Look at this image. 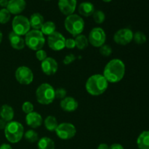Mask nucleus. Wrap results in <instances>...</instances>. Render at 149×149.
I'll use <instances>...</instances> for the list:
<instances>
[{
	"instance_id": "obj_1",
	"label": "nucleus",
	"mask_w": 149,
	"mask_h": 149,
	"mask_svg": "<svg viewBox=\"0 0 149 149\" xmlns=\"http://www.w3.org/2000/svg\"><path fill=\"white\" fill-rule=\"evenodd\" d=\"M126 67L123 61L120 59L111 60L105 66L103 77L109 83H118L124 78Z\"/></svg>"
},
{
	"instance_id": "obj_2",
	"label": "nucleus",
	"mask_w": 149,
	"mask_h": 149,
	"mask_svg": "<svg viewBox=\"0 0 149 149\" xmlns=\"http://www.w3.org/2000/svg\"><path fill=\"white\" fill-rule=\"evenodd\" d=\"M109 82L102 74H94L86 81L85 88L87 93L93 96H98L106 91Z\"/></svg>"
},
{
	"instance_id": "obj_3",
	"label": "nucleus",
	"mask_w": 149,
	"mask_h": 149,
	"mask_svg": "<svg viewBox=\"0 0 149 149\" xmlns=\"http://www.w3.org/2000/svg\"><path fill=\"white\" fill-rule=\"evenodd\" d=\"M24 135V127L21 123L16 121L7 122L4 128V135L11 143H17L21 141Z\"/></svg>"
},
{
	"instance_id": "obj_4",
	"label": "nucleus",
	"mask_w": 149,
	"mask_h": 149,
	"mask_svg": "<svg viewBox=\"0 0 149 149\" xmlns=\"http://www.w3.org/2000/svg\"><path fill=\"white\" fill-rule=\"evenodd\" d=\"M65 29L73 36L81 34L84 29L85 23L82 17L77 14H71L68 15L64 21Z\"/></svg>"
},
{
	"instance_id": "obj_5",
	"label": "nucleus",
	"mask_w": 149,
	"mask_h": 149,
	"mask_svg": "<svg viewBox=\"0 0 149 149\" xmlns=\"http://www.w3.org/2000/svg\"><path fill=\"white\" fill-rule=\"evenodd\" d=\"M25 44L29 49L37 51L45 45V38L40 30H30L25 35Z\"/></svg>"
},
{
	"instance_id": "obj_6",
	"label": "nucleus",
	"mask_w": 149,
	"mask_h": 149,
	"mask_svg": "<svg viewBox=\"0 0 149 149\" xmlns=\"http://www.w3.org/2000/svg\"><path fill=\"white\" fill-rule=\"evenodd\" d=\"M55 90L51 84L43 83L36 90V97L38 103L42 105H49L55 99Z\"/></svg>"
},
{
	"instance_id": "obj_7",
	"label": "nucleus",
	"mask_w": 149,
	"mask_h": 149,
	"mask_svg": "<svg viewBox=\"0 0 149 149\" xmlns=\"http://www.w3.org/2000/svg\"><path fill=\"white\" fill-rule=\"evenodd\" d=\"M13 31L19 36H25L30 31L31 25L29 19L26 16L15 15L12 22Z\"/></svg>"
},
{
	"instance_id": "obj_8",
	"label": "nucleus",
	"mask_w": 149,
	"mask_h": 149,
	"mask_svg": "<svg viewBox=\"0 0 149 149\" xmlns=\"http://www.w3.org/2000/svg\"><path fill=\"white\" fill-rule=\"evenodd\" d=\"M55 132L60 139L67 141L75 136L77 133V130L73 124L63 122L58 125Z\"/></svg>"
},
{
	"instance_id": "obj_9",
	"label": "nucleus",
	"mask_w": 149,
	"mask_h": 149,
	"mask_svg": "<svg viewBox=\"0 0 149 149\" xmlns=\"http://www.w3.org/2000/svg\"><path fill=\"white\" fill-rule=\"evenodd\" d=\"M106 34L105 31L100 27H95L90 31L88 36L89 43L95 47H99L105 45Z\"/></svg>"
},
{
	"instance_id": "obj_10",
	"label": "nucleus",
	"mask_w": 149,
	"mask_h": 149,
	"mask_svg": "<svg viewBox=\"0 0 149 149\" xmlns=\"http://www.w3.org/2000/svg\"><path fill=\"white\" fill-rule=\"evenodd\" d=\"M15 79L20 84L23 85L30 84L33 80V74L31 70L27 66H20L16 69Z\"/></svg>"
},
{
	"instance_id": "obj_11",
	"label": "nucleus",
	"mask_w": 149,
	"mask_h": 149,
	"mask_svg": "<svg viewBox=\"0 0 149 149\" xmlns=\"http://www.w3.org/2000/svg\"><path fill=\"white\" fill-rule=\"evenodd\" d=\"M65 39H66L60 32L55 31L48 36V46L54 51L62 50L65 47Z\"/></svg>"
},
{
	"instance_id": "obj_12",
	"label": "nucleus",
	"mask_w": 149,
	"mask_h": 149,
	"mask_svg": "<svg viewBox=\"0 0 149 149\" xmlns=\"http://www.w3.org/2000/svg\"><path fill=\"white\" fill-rule=\"evenodd\" d=\"M133 34L132 31L128 28L121 29L113 35V41L119 45H127L133 40Z\"/></svg>"
},
{
	"instance_id": "obj_13",
	"label": "nucleus",
	"mask_w": 149,
	"mask_h": 149,
	"mask_svg": "<svg viewBox=\"0 0 149 149\" xmlns=\"http://www.w3.org/2000/svg\"><path fill=\"white\" fill-rule=\"evenodd\" d=\"M41 68L45 74L47 76L54 75L58 69V64L54 58L47 57L41 64Z\"/></svg>"
},
{
	"instance_id": "obj_14",
	"label": "nucleus",
	"mask_w": 149,
	"mask_h": 149,
	"mask_svg": "<svg viewBox=\"0 0 149 149\" xmlns=\"http://www.w3.org/2000/svg\"><path fill=\"white\" fill-rule=\"evenodd\" d=\"M58 8L61 13L68 16L74 14L77 5V0H58Z\"/></svg>"
},
{
	"instance_id": "obj_15",
	"label": "nucleus",
	"mask_w": 149,
	"mask_h": 149,
	"mask_svg": "<svg viewBox=\"0 0 149 149\" xmlns=\"http://www.w3.org/2000/svg\"><path fill=\"white\" fill-rule=\"evenodd\" d=\"M26 0H9L7 9L10 14L18 15L26 9Z\"/></svg>"
},
{
	"instance_id": "obj_16",
	"label": "nucleus",
	"mask_w": 149,
	"mask_h": 149,
	"mask_svg": "<svg viewBox=\"0 0 149 149\" xmlns=\"http://www.w3.org/2000/svg\"><path fill=\"white\" fill-rule=\"evenodd\" d=\"M26 122L28 126L33 128V129H36L42 125L43 119L39 113L33 111L31 113L26 114Z\"/></svg>"
},
{
	"instance_id": "obj_17",
	"label": "nucleus",
	"mask_w": 149,
	"mask_h": 149,
	"mask_svg": "<svg viewBox=\"0 0 149 149\" xmlns=\"http://www.w3.org/2000/svg\"><path fill=\"white\" fill-rule=\"evenodd\" d=\"M61 108L66 112H74L78 109L79 103L73 97H65L61 101Z\"/></svg>"
},
{
	"instance_id": "obj_18",
	"label": "nucleus",
	"mask_w": 149,
	"mask_h": 149,
	"mask_svg": "<svg viewBox=\"0 0 149 149\" xmlns=\"http://www.w3.org/2000/svg\"><path fill=\"white\" fill-rule=\"evenodd\" d=\"M9 40H10V45L15 49H23L25 47V39L22 37L21 36L16 34L13 31L10 32L9 33Z\"/></svg>"
},
{
	"instance_id": "obj_19",
	"label": "nucleus",
	"mask_w": 149,
	"mask_h": 149,
	"mask_svg": "<svg viewBox=\"0 0 149 149\" xmlns=\"http://www.w3.org/2000/svg\"><path fill=\"white\" fill-rule=\"evenodd\" d=\"M78 12L80 15L84 17H90L94 13L95 7L93 3L90 1H84L79 5Z\"/></svg>"
},
{
	"instance_id": "obj_20",
	"label": "nucleus",
	"mask_w": 149,
	"mask_h": 149,
	"mask_svg": "<svg viewBox=\"0 0 149 149\" xmlns=\"http://www.w3.org/2000/svg\"><path fill=\"white\" fill-rule=\"evenodd\" d=\"M29 22H30L31 28L34 30H40L42 25L45 23V19L42 14L39 13H35L31 15Z\"/></svg>"
},
{
	"instance_id": "obj_21",
	"label": "nucleus",
	"mask_w": 149,
	"mask_h": 149,
	"mask_svg": "<svg viewBox=\"0 0 149 149\" xmlns=\"http://www.w3.org/2000/svg\"><path fill=\"white\" fill-rule=\"evenodd\" d=\"M15 112L13 108L7 104H4L0 108V116L1 119L6 122H12L14 118Z\"/></svg>"
},
{
	"instance_id": "obj_22",
	"label": "nucleus",
	"mask_w": 149,
	"mask_h": 149,
	"mask_svg": "<svg viewBox=\"0 0 149 149\" xmlns=\"http://www.w3.org/2000/svg\"><path fill=\"white\" fill-rule=\"evenodd\" d=\"M138 149H149V130L143 131L137 138Z\"/></svg>"
},
{
	"instance_id": "obj_23",
	"label": "nucleus",
	"mask_w": 149,
	"mask_h": 149,
	"mask_svg": "<svg viewBox=\"0 0 149 149\" xmlns=\"http://www.w3.org/2000/svg\"><path fill=\"white\" fill-rule=\"evenodd\" d=\"M38 149H55V142L48 137H43L37 141Z\"/></svg>"
},
{
	"instance_id": "obj_24",
	"label": "nucleus",
	"mask_w": 149,
	"mask_h": 149,
	"mask_svg": "<svg viewBox=\"0 0 149 149\" xmlns=\"http://www.w3.org/2000/svg\"><path fill=\"white\" fill-rule=\"evenodd\" d=\"M56 29V26H55V23L52 21H47L44 23V24L42 25V28H41L40 31L42 33L44 34V36H49L52 33H53L54 32H55Z\"/></svg>"
},
{
	"instance_id": "obj_25",
	"label": "nucleus",
	"mask_w": 149,
	"mask_h": 149,
	"mask_svg": "<svg viewBox=\"0 0 149 149\" xmlns=\"http://www.w3.org/2000/svg\"><path fill=\"white\" fill-rule=\"evenodd\" d=\"M44 124H45V127H46V129L51 132L55 131L58 126V120L54 116H47L46 119L44 121Z\"/></svg>"
},
{
	"instance_id": "obj_26",
	"label": "nucleus",
	"mask_w": 149,
	"mask_h": 149,
	"mask_svg": "<svg viewBox=\"0 0 149 149\" xmlns=\"http://www.w3.org/2000/svg\"><path fill=\"white\" fill-rule=\"evenodd\" d=\"M74 40H75L76 47L78 48L79 49H84L88 47V38L84 36V34H80L77 36Z\"/></svg>"
},
{
	"instance_id": "obj_27",
	"label": "nucleus",
	"mask_w": 149,
	"mask_h": 149,
	"mask_svg": "<svg viewBox=\"0 0 149 149\" xmlns=\"http://www.w3.org/2000/svg\"><path fill=\"white\" fill-rule=\"evenodd\" d=\"M24 136L25 139L29 143H35L39 141V135H38L37 132L33 130H29L24 132Z\"/></svg>"
},
{
	"instance_id": "obj_28",
	"label": "nucleus",
	"mask_w": 149,
	"mask_h": 149,
	"mask_svg": "<svg viewBox=\"0 0 149 149\" xmlns=\"http://www.w3.org/2000/svg\"><path fill=\"white\" fill-rule=\"evenodd\" d=\"M133 41L138 45H143L147 41V36L143 32L137 31L133 34Z\"/></svg>"
},
{
	"instance_id": "obj_29",
	"label": "nucleus",
	"mask_w": 149,
	"mask_h": 149,
	"mask_svg": "<svg viewBox=\"0 0 149 149\" xmlns=\"http://www.w3.org/2000/svg\"><path fill=\"white\" fill-rule=\"evenodd\" d=\"M11 18V14L7 8H1L0 10V23L6 24L10 21Z\"/></svg>"
},
{
	"instance_id": "obj_30",
	"label": "nucleus",
	"mask_w": 149,
	"mask_h": 149,
	"mask_svg": "<svg viewBox=\"0 0 149 149\" xmlns=\"http://www.w3.org/2000/svg\"><path fill=\"white\" fill-rule=\"evenodd\" d=\"M93 17V20L97 24H102L106 20V15L102 10H95Z\"/></svg>"
},
{
	"instance_id": "obj_31",
	"label": "nucleus",
	"mask_w": 149,
	"mask_h": 149,
	"mask_svg": "<svg viewBox=\"0 0 149 149\" xmlns=\"http://www.w3.org/2000/svg\"><path fill=\"white\" fill-rule=\"evenodd\" d=\"M100 55L104 57H109L112 54V48L108 45H103L99 49Z\"/></svg>"
},
{
	"instance_id": "obj_32",
	"label": "nucleus",
	"mask_w": 149,
	"mask_h": 149,
	"mask_svg": "<svg viewBox=\"0 0 149 149\" xmlns=\"http://www.w3.org/2000/svg\"><path fill=\"white\" fill-rule=\"evenodd\" d=\"M33 109H34V107H33V105L32 104V103L29 101H26L23 103L22 105V110L25 113L28 114V113H30L31 112L33 111Z\"/></svg>"
},
{
	"instance_id": "obj_33",
	"label": "nucleus",
	"mask_w": 149,
	"mask_h": 149,
	"mask_svg": "<svg viewBox=\"0 0 149 149\" xmlns=\"http://www.w3.org/2000/svg\"><path fill=\"white\" fill-rule=\"evenodd\" d=\"M55 98L63 100L66 97V90L64 88H58L57 90H55Z\"/></svg>"
},
{
	"instance_id": "obj_34",
	"label": "nucleus",
	"mask_w": 149,
	"mask_h": 149,
	"mask_svg": "<svg viewBox=\"0 0 149 149\" xmlns=\"http://www.w3.org/2000/svg\"><path fill=\"white\" fill-rule=\"evenodd\" d=\"M36 57L37 58L38 61H43L47 58V54L43 49H39V50L36 51Z\"/></svg>"
},
{
	"instance_id": "obj_35",
	"label": "nucleus",
	"mask_w": 149,
	"mask_h": 149,
	"mask_svg": "<svg viewBox=\"0 0 149 149\" xmlns=\"http://www.w3.org/2000/svg\"><path fill=\"white\" fill-rule=\"evenodd\" d=\"M75 60H76L75 55H74V54L71 53V54H68V55H67L64 58L63 62V63L65 64V65H69V64H71V63L74 62Z\"/></svg>"
},
{
	"instance_id": "obj_36",
	"label": "nucleus",
	"mask_w": 149,
	"mask_h": 149,
	"mask_svg": "<svg viewBox=\"0 0 149 149\" xmlns=\"http://www.w3.org/2000/svg\"><path fill=\"white\" fill-rule=\"evenodd\" d=\"M65 47L68 49H74V47H76L75 40L71 38L65 39Z\"/></svg>"
},
{
	"instance_id": "obj_37",
	"label": "nucleus",
	"mask_w": 149,
	"mask_h": 149,
	"mask_svg": "<svg viewBox=\"0 0 149 149\" xmlns=\"http://www.w3.org/2000/svg\"><path fill=\"white\" fill-rule=\"evenodd\" d=\"M109 149H125L123 146L119 143H113L109 146Z\"/></svg>"
},
{
	"instance_id": "obj_38",
	"label": "nucleus",
	"mask_w": 149,
	"mask_h": 149,
	"mask_svg": "<svg viewBox=\"0 0 149 149\" xmlns=\"http://www.w3.org/2000/svg\"><path fill=\"white\" fill-rule=\"evenodd\" d=\"M9 0H0V7L2 8H7L8 5Z\"/></svg>"
},
{
	"instance_id": "obj_39",
	"label": "nucleus",
	"mask_w": 149,
	"mask_h": 149,
	"mask_svg": "<svg viewBox=\"0 0 149 149\" xmlns=\"http://www.w3.org/2000/svg\"><path fill=\"white\" fill-rule=\"evenodd\" d=\"M7 122H6L5 121L3 120L2 119H0V130H4L6 125H7Z\"/></svg>"
},
{
	"instance_id": "obj_40",
	"label": "nucleus",
	"mask_w": 149,
	"mask_h": 149,
	"mask_svg": "<svg viewBox=\"0 0 149 149\" xmlns=\"http://www.w3.org/2000/svg\"><path fill=\"white\" fill-rule=\"evenodd\" d=\"M0 149H13L11 146L8 143H3L0 146Z\"/></svg>"
},
{
	"instance_id": "obj_41",
	"label": "nucleus",
	"mask_w": 149,
	"mask_h": 149,
	"mask_svg": "<svg viewBox=\"0 0 149 149\" xmlns=\"http://www.w3.org/2000/svg\"><path fill=\"white\" fill-rule=\"evenodd\" d=\"M97 149H109V145L106 143H100V145L97 146Z\"/></svg>"
},
{
	"instance_id": "obj_42",
	"label": "nucleus",
	"mask_w": 149,
	"mask_h": 149,
	"mask_svg": "<svg viewBox=\"0 0 149 149\" xmlns=\"http://www.w3.org/2000/svg\"><path fill=\"white\" fill-rule=\"evenodd\" d=\"M2 37H3L2 33H1V31H0V44H1V41H2Z\"/></svg>"
},
{
	"instance_id": "obj_43",
	"label": "nucleus",
	"mask_w": 149,
	"mask_h": 149,
	"mask_svg": "<svg viewBox=\"0 0 149 149\" xmlns=\"http://www.w3.org/2000/svg\"><path fill=\"white\" fill-rule=\"evenodd\" d=\"M104 2H106V3H109V2H111V1H112V0H103Z\"/></svg>"
},
{
	"instance_id": "obj_44",
	"label": "nucleus",
	"mask_w": 149,
	"mask_h": 149,
	"mask_svg": "<svg viewBox=\"0 0 149 149\" xmlns=\"http://www.w3.org/2000/svg\"><path fill=\"white\" fill-rule=\"evenodd\" d=\"M45 1H49V0H45Z\"/></svg>"
}]
</instances>
